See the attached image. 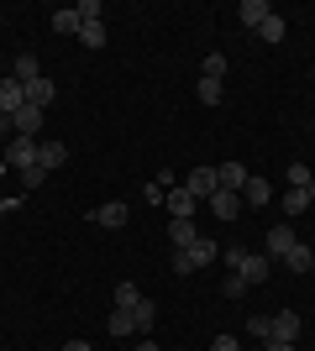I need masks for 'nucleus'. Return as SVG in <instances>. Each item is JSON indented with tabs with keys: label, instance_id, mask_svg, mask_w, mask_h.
<instances>
[{
	"label": "nucleus",
	"instance_id": "6",
	"mask_svg": "<svg viewBox=\"0 0 315 351\" xmlns=\"http://www.w3.org/2000/svg\"><path fill=\"white\" fill-rule=\"evenodd\" d=\"M205 205H210V215H215V220H237V215H242V194H231V189H215V194L205 199Z\"/></svg>",
	"mask_w": 315,
	"mask_h": 351
},
{
	"label": "nucleus",
	"instance_id": "3",
	"mask_svg": "<svg viewBox=\"0 0 315 351\" xmlns=\"http://www.w3.org/2000/svg\"><path fill=\"white\" fill-rule=\"evenodd\" d=\"M5 168H16V173H27V168H37V142H32V136H11V142H5Z\"/></svg>",
	"mask_w": 315,
	"mask_h": 351
},
{
	"label": "nucleus",
	"instance_id": "39",
	"mask_svg": "<svg viewBox=\"0 0 315 351\" xmlns=\"http://www.w3.org/2000/svg\"><path fill=\"white\" fill-rule=\"evenodd\" d=\"M0 27H5V16H0Z\"/></svg>",
	"mask_w": 315,
	"mask_h": 351
},
{
	"label": "nucleus",
	"instance_id": "36",
	"mask_svg": "<svg viewBox=\"0 0 315 351\" xmlns=\"http://www.w3.org/2000/svg\"><path fill=\"white\" fill-rule=\"evenodd\" d=\"M63 351H95V346H90V341H69Z\"/></svg>",
	"mask_w": 315,
	"mask_h": 351
},
{
	"label": "nucleus",
	"instance_id": "2",
	"mask_svg": "<svg viewBox=\"0 0 315 351\" xmlns=\"http://www.w3.org/2000/svg\"><path fill=\"white\" fill-rule=\"evenodd\" d=\"M294 247H300L294 226H268V241H263V257H268V263H284Z\"/></svg>",
	"mask_w": 315,
	"mask_h": 351
},
{
	"label": "nucleus",
	"instance_id": "32",
	"mask_svg": "<svg viewBox=\"0 0 315 351\" xmlns=\"http://www.w3.org/2000/svg\"><path fill=\"white\" fill-rule=\"evenodd\" d=\"M74 11H79V21H100V0H79Z\"/></svg>",
	"mask_w": 315,
	"mask_h": 351
},
{
	"label": "nucleus",
	"instance_id": "31",
	"mask_svg": "<svg viewBox=\"0 0 315 351\" xmlns=\"http://www.w3.org/2000/svg\"><path fill=\"white\" fill-rule=\"evenodd\" d=\"M247 330H253L263 346H268V336H273V330H268V315H253V320H247Z\"/></svg>",
	"mask_w": 315,
	"mask_h": 351
},
{
	"label": "nucleus",
	"instance_id": "33",
	"mask_svg": "<svg viewBox=\"0 0 315 351\" xmlns=\"http://www.w3.org/2000/svg\"><path fill=\"white\" fill-rule=\"evenodd\" d=\"M221 293H226V299H242V293H247V283H242V278H237V273H231V278H226V283H221Z\"/></svg>",
	"mask_w": 315,
	"mask_h": 351
},
{
	"label": "nucleus",
	"instance_id": "24",
	"mask_svg": "<svg viewBox=\"0 0 315 351\" xmlns=\"http://www.w3.org/2000/svg\"><path fill=\"white\" fill-rule=\"evenodd\" d=\"M105 325H110V336H132V330H137L132 309H110V320H105Z\"/></svg>",
	"mask_w": 315,
	"mask_h": 351
},
{
	"label": "nucleus",
	"instance_id": "35",
	"mask_svg": "<svg viewBox=\"0 0 315 351\" xmlns=\"http://www.w3.org/2000/svg\"><path fill=\"white\" fill-rule=\"evenodd\" d=\"M21 184H27V189H37V184H47V173H43V168H27V173H21Z\"/></svg>",
	"mask_w": 315,
	"mask_h": 351
},
{
	"label": "nucleus",
	"instance_id": "12",
	"mask_svg": "<svg viewBox=\"0 0 315 351\" xmlns=\"http://www.w3.org/2000/svg\"><path fill=\"white\" fill-rule=\"evenodd\" d=\"M11 79H16V84L43 79V63H37V53H16V58H11Z\"/></svg>",
	"mask_w": 315,
	"mask_h": 351
},
{
	"label": "nucleus",
	"instance_id": "30",
	"mask_svg": "<svg viewBox=\"0 0 315 351\" xmlns=\"http://www.w3.org/2000/svg\"><path fill=\"white\" fill-rule=\"evenodd\" d=\"M168 267H174L179 278H189V273H195V257H189V252H179V247H174V257H168Z\"/></svg>",
	"mask_w": 315,
	"mask_h": 351
},
{
	"label": "nucleus",
	"instance_id": "26",
	"mask_svg": "<svg viewBox=\"0 0 315 351\" xmlns=\"http://www.w3.org/2000/svg\"><path fill=\"white\" fill-rule=\"evenodd\" d=\"M284 16H268V21H263V27H257V37H263V43H284Z\"/></svg>",
	"mask_w": 315,
	"mask_h": 351
},
{
	"label": "nucleus",
	"instance_id": "25",
	"mask_svg": "<svg viewBox=\"0 0 315 351\" xmlns=\"http://www.w3.org/2000/svg\"><path fill=\"white\" fill-rule=\"evenodd\" d=\"M79 43L84 47H105V21H84V27H79Z\"/></svg>",
	"mask_w": 315,
	"mask_h": 351
},
{
	"label": "nucleus",
	"instance_id": "18",
	"mask_svg": "<svg viewBox=\"0 0 315 351\" xmlns=\"http://www.w3.org/2000/svg\"><path fill=\"white\" fill-rule=\"evenodd\" d=\"M315 205V184L310 189H284V215H305Z\"/></svg>",
	"mask_w": 315,
	"mask_h": 351
},
{
	"label": "nucleus",
	"instance_id": "13",
	"mask_svg": "<svg viewBox=\"0 0 315 351\" xmlns=\"http://www.w3.org/2000/svg\"><path fill=\"white\" fill-rule=\"evenodd\" d=\"M215 178H221V189L242 194V184H247V168H242L237 158H226V162H215Z\"/></svg>",
	"mask_w": 315,
	"mask_h": 351
},
{
	"label": "nucleus",
	"instance_id": "14",
	"mask_svg": "<svg viewBox=\"0 0 315 351\" xmlns=\"http://www.w3.org/2000/svg\"><path fill=\"white\" fill-rule=\"evenodd\" d=\"M53 100H58V84H53L47 73H43V79H32V84H27V105H37V110H47V105H53Z\"/></svg>",
	"mask_w": 315,
	"mask_h": 351
},
{
	"label": "nucleus",
	"instance_id": "37",
	"mask_svg": "<svg viewBox=\"0 0 315 351\" xmlns=\"http://www.w3.org/2000/svg\"><path fill=\"white\" fill-rule=\"evenodd\" d=\"M263 351H294V346H289V341H268Z\"/></svg>",
	"mask_w": 315,
	"mask_h": 351
},
{
	"label": "nucleus",
	"instance_id": "4",
	"mask_svg": "<svg viewBox=\"0 0 315 351\" xmlns=\"http://www.w3.org/2000/svg\"><path fill=\"white\" fill-rule=\"evenodd\" d=\"M268 330H273L268 341H289V346H294V341H300V330H305V320L294 315V309H279V315H268Z\"/></svg>",
	"mask_w": 315,
	"mask_h": 351
},
{
	"label": "nucleus",
	"instance_id": "27",
	"mask_svg": "<svg viewBox=\"0 0 315 351\" xmlns=\"http://www.w3.org/2000/svg\"><path fill=\"white\" fill-rule=\"evenodd\" d=\"M221 100H226L221 79H200V105H221Z\"/></svg>",
	"mask_w": 315,
	"mask_h": 351
},
{
	"label": "nucleus",
	"instance_id": "23",
	"mask_svg": "<svg viewBox=\"0 0 315 351\" xmlns=\"http://www.w3.org/2000/svg\"><path fill=\"white\" fill-rule=\"evenodd\" d=\"M226 69H231V63H226L221 53H205V58H200V79H226Z\"/></svg>",
	"mask_w": 315,
	"mask_h": 351
},
{
	"label": "nucleus",
	"instance_id": "1",
	"mask_svg": "<svg viewBox=\"0 0 315 351\" xmlns=\"http://www.w3.org/2000/svg\"><path fill=\"white\" fill-rule=\"evenodd\" d=\"M221 257H226L231 267H237V278L247 283V289H253V283H268V273H273V263L263 257V252H242V247H226Z\"/></svg>",
	"mask_w": 315,
	"mask_h": 351
},
{
	"label": "nucleus",
	"instance_id": "11",
	"mask_svg": "<svg viewBox=\"0 0 315 351\" xmlns=\"http://www.w3.org/2000/svg\"><path fill=\"white\" fill-rule=\"evenodd\" d=\"M242 199H247L253 210H263V205L273 199V184H268V178H257V173H247V184H242Z\"/></svg>",
	"mask_w": 315,
	"mask_h": 351
},
{
	"label": "nucleus",
	"instance_id": "5",
	"mask_svg": "<svg viewBox=\"0 0 315 351\" xmlns=\"http://www.w3.org/2000/svg\"><path fill=\"white\" fill-rule=\"evenodd\" d=\"M163 205H168V215H174V220H195V205H200V199L184 189V184H174V189L163 194Z\"/></svg>",
	"mask_w": 315,
	"mask_h": 351
},
{
	"label": "nucleus",
	"instance_id": "38",
	"mask_svg": "<svg viewBox=\"0 0 315 351\" xmlns=\"http://www.w3.org/2000/svg\"><path fill=\"white\" fill-rule=\"evenodd\" d=\"M137 351H158V346H152V341H142V346H137Z\"/></svg>",
	"mask_w": 315,
	"mask_h": 351
},
{
	"label": "nucleus",
	"instance_id": "15",
	"mask_svg": "<svg viewBox=\"0 0 315 351\" xmlns=\"http://www.w3.org/2000/svg\"><path fill=\"white\" fill-rule=\"evenodd\" d=\"M63 162H69V147L63 142H37V168H43V173L63 168Z\"/></svg>",
	"mask_w": 315,
	"mask_h": 351
},
{
	"label": "nucleus",
	"instance_id": "21",
	"mask_svg": "<svg viewBox=\"0 0 315 351\" xmlns=\"http://www.w3.org/2000/svg\"><path fill=\"white\" fill-rule=\"evenodd\" d=\"M184 252L195 257V267H205V263H215V257H221V241H210V236H200L195 247H184Z\"/></svg>",
	"mask_w": 315,
	"mask_h": 351
},
{
	"label": "nucleus",
	"instance_id": "7",
	"mask_svg": "<svg viewBox=\"0 0 315 351\" xmlns=\"http://www.w3.org/2000/svg\"><path fill=\"white\" fill-rule=\"evenodd\" d=\"M43 116H47V110H37V105H21V110L11 116L16 136H32V142H37V132H43Z\"/></svg>",
	"mask_w": 315,
	"mask_h": 351
},
{
	"label": "nucleus",
	"instance_id": "9",
	"mask_svg": "<svg viewBox=\"0 0 315 351\" xmlns=\"http://www.w3.org/2000/svg\"><path fill=\"white\" fill-rule=\"evenodd\" d=\"M27 105V84H16V79H0V116H16Z\"/></svg>",
	"mask_w": 315,
	"mask_h": 351
},
{
	"label": "nucleus",
	"instance_id": "16",
	"mask_svg": "<svg viewBox=\"0 0 315 351\" xmlns=\"http://www.w3.org/2000/svg\"><path fill=\"white\" fill-rule=\"evenodd\" d=\"M126 215H132V210L121 205V199H110V205H100L90 220H95V226H110V231H121V226H126Z\"/></svg>",
	"mask_w": 315,
	"mask_h": 351
},
{
	"label": "nucleus",
	"instance_id": "22",
	"mask_svg": "<svg viewBox=\"0 0 315 351\" xmlns=\"http://www.w3.org/2000/svg\"><path fill=\"white\" fill-rule=\"evenodd\" d=\"M132 320H137V330H152V320H158V304H152V299H137V304H132Z\"/></svg>",
	"mask_w": 315,
	"mask_h": 351
},
{
	"label": "nucleus",
	"instance_id": "19",
	"mask_svg": "<svg viewBox=\"0 0 315 351\" xmlns=\"http://www.w3.org/2000/svg\"><path fill=\"white\" fill-rule=\"evenodd\" d=\"M79 27H84V21H79V11H74V5L53 11V32H58V37H79Z\"/></svg>",
	"mask_w": 315,
	"mask_h": 351
},
{
	"label": "nucleus",
	"instance_id": "8",
	"mask_svg": "<svg viewBox=\"0 0 315 351\" xmlns=\"http://www.w3.org/2000/svg\"><path fill=\"white\" fill-rule=\"evenodd\" d=\"M184 189L195 194V199H210V194L221 189V178H215V168H195V173L184 178Z\"/></svg>",
	"mask_w": 315,
	"mask_h": 351
},
{
	"label": "nucleus",
	"instance_id": "20",
	"mask_svg": "<svg viewBox=\"0 0 315 351\" xmlns=\"http://www.w3.org/2000/svg\"><path fill=\"white\" fill-rule=\"evenodd\" d=\"M284 273H315V252L305 247V241H300V247H294V252L284 257Z\"/></svg>",
	"mask_w": 315,
	"mask_h": 351
},
{
	"label": "nucleus",
	"instance_id": "29",
	"mask_svg": "<svg viewBox=\"0 0 315 351\" xmlns=\"http://www.w3.org/2000/svg\"><path fill=\"white\" fill-rule=\"evenodd\" d=\"M137 299H142V289H137V283H116V309H132Z\"/></svg>",
	"mask_w": 315,
	"mask_h": 351
},
{
	"label": "nucleus",
	"instance_id": "34",
	"mask_svg": "<svg viewBox=\"0 0 315 351\" xmlns=\"http://www.w3.org/2000/svg\"><path fill=\"white\" fill-rule=\"evenodd\" d=\"M210 351H242V341L237 336H215V341H210Z\"/></svg>",
	"mask_w": 315,
	"mask_h": 351
},
{
	"label": "nucleus",
	"instance_id": "28",
	"mask_svg": "<svg viewBox=\"0 0 315 351\" xmlns=\"http://www.w3.org/2000/svg\"><path fill=\"white\" fill-rule=\"evenodd\" d=\"M315 184V173L305 168V162H289V189H310Z\"/></svg>",
	"mask_w": 315,
	"mask_h": 351
},
{
	"label": "nucleus",
	"instance_id": "17",
	"mask_svg": "<svg viewBox=\"0 0 315 351\" xmlns=\"http://www.w3.org/2000/svg\"><path fill=\"white\" fill-rule=\"evenodd\" d=\"M168 241H174V247H195V241H200V226H195V220H168Z\"/></svg>",
	"mask_w": 315,
	"mask_h": 351
},
{
	"label": "nucleus",
	"instance_id": "10",
	"mask_svg": "<svg viewBox=\"0 0 315 351\" xmlns=\"http://www.w3.org/2000/svg\"><path fill=\"white\" fill-rule=\"evenodd\" d=\"M237 16H242V27H247V32H257V27H263V21L273 16V5H268V0H242Z\"/></svg>",
	"mask_w": 315,
	"mask_h": 351
}]
</instances>
